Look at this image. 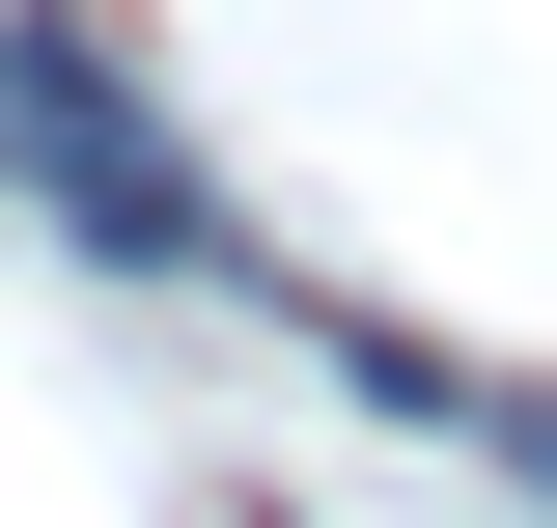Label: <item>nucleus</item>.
<instances>
[{
	"label": "nucleus",
	"instance_id": "obj_1",
	"mask_svg": "<svg viewBox=\"0 0 557 528\" xmlns=\"http://www.w3.org/2000/svg\"><path fill=\"white\" fill-rule=\"evenodd\" d=\"M0 196H57L84 251H139V278H251L223 167H168V112H139L84 28H0Z\"/></svg>",
	"mask_w": 557,
	"mask_h": 528
}]
</instances>
